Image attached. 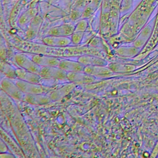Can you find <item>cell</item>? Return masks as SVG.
Returning <instances> with one entry per match:
<instances>
[{
	"label": "cell",
	"instance_id": "cell-1",
	"mask_svg": "<svg viewBox=\"0 0 158 158\" xmlns=\"http://www.w3.org/2000/svg\"><path fill=\"white\" fill-rule=\"evenodd\" d=\"M2 89L10 97L21 101H25L26 94L24 93L10 78L4 79L1 81Z\"/></svg>",
	"mask_w": 158,
	"mask_h": 158
},
{
	"label": "cell",
	"instance_id": "cell-2",
	"mask_svg": "<svg viewBox=\"0 0 158 158\" xmlns=\"http://www.w3.org/2000/svg\"><path fill=\"white\" fill-rule=\"evenodd\" d=\"M15 59L16 62L20 68L35 73H40L41 67L36 64L31 58H30L26 54H16L15 56Z\"/></svg>",
	"mask_w": 158,
	"mask_h": 158
},
{
	"label": "cell",
	"instance_id": "cell-3",
	"mask_svg": "<svg viewBox=\"0 0 158 158\" xmlns=\"http://www.w3.org/2000/svg\"><path fill=\"white\" fill-rule=\"evenodd\" d=\"M39 75L44 78H52L57 80L67 79V72L59 67H43Z\"/></svg>",
	"mask_w": 158,
	"mask_h": 158
},
{
	"label": "cell",
	"instance_id": "cell-4",
	"mask_svg": "<svg viewBox=\"0 0 158 158\" xmlns=\"http://www.w3.org/2000/svg\"><path fill=\"white\" fill-rule=\"evenodd\" d=\"M15 83L17 86L26 94H42L44 92L43 88L38 83L27 82L20 79L15 80Z\"/></svg>",
	"mask_w": 158,
	"mask_h": 158
},
{
	"label": "cell",
	"instance_id": "cell-5",
	"mask_svg": "<svg viewBox=\"0 0 158 158\" xmlns=\"http://www.w3.org/2000/svg\"><path fill=\"white\" fill-rule=\"evenodd\" d=\"M67 80L77 83H91L96 80L95 76L91 75L84 72H68Z\"/></svg>",
	"mask_w": 158,
	"mask_h": 158
},
{
	"label": "cell",
	"instance_id": "cell-6",
	"mask_svg": "<svg viewBox=\"0 0 158 158\" xmlns=\"http://www.w3.org/2000/svg\"><path fill=\"white\" fill-rule=\"evenodd\" d=\"M38 65L43 67H58L60 60L57 58L43 54H34L31 57Z\"/></svg>",
	"mask_w": 158,
	"mask_h": 158
},
{
	"label": "cell",
	"instance_id": "cell-7",
	"mask_svg": "<svg viewBox=\"0 0 158 158\" xmlns=\"http://www.w3.org/2000/svg\"><path fill=\"white\" fill-rule=\"evenodd\" d=\"M58 67L66 72H83L85 65L81 62L70 60H62L60 61Z\"/></svg>",
	"mask_w": 158,
	"mask_h": 158
},
{
	"label": "cell",
	"instance_id": "cell-8",
	"mask_svg": "<svg viewBox=\"0 0 158 158\" xmlns=\"http://www.w3.org/2000/svg\"><path fill=\"white\" fill-rule=\"evenodd\" d=\"M15 73L17 76V78L33 83H39L41 76L38 74L22 68L15 69Z\"/></svg>",
	"mask_w": 158,
	"mask_h": 158
},
{
	"label": "cell",
	"instance_id": "cell-9",
	"mask_svg": "<svg viewBox=\"0 0 158 158\" xmlns=\"http://www.w3.org/2000/svg\"><path fill=\"white\" fill-rule=\"evenodd\" d=\"M44 43L50 46L62 47L69 45L72 41V39L68 36H51L45 37L43 39Z\"/></svg>",
	"mask_w": 158,
	"mask_h": 158
},
{
	"label": "cell",
	"instance_id": "cell-10",
	"mask_svg": "<svg viewBox=\"0 0 158 158\" xmlns=\"http://www.w3.org/2000/svg\"><path fill=\"white\" fill-rule=\"evenodd\" d=\"M75 27L72 25H64L52 28L48 34L51 36H68L75 32Z\"/></svg>",
	"mask_w": 158,
	"mask_h": 158
},
{
	"label": "cell",
	"instance_id": "cell-11",
	"mask_svg": "<svg viewBox=\"0 0 158 158\" xmlns=\"http://www.w3.org/2000/svg\"><path fill=\"white\" fill-rule=\"evenodd\" d=\"M83 72L93 76L108 75L112 72L109 67L102 65H86Z\"/></svg>",
	"mask_w": 158,
	"mask_h": 158
},
{
	"label": "cell",
	"instance_id": "cell-12",
	"mask_svg": "<svg viewBox=\"0 0 158 158\" xmlns=\"http://www.w3.org/2000/svg\"><path fill=\"white\" fill-rule=\"evenodd\" d=\"M78 62L86 65H102L105 66L107 62L101 58L89 55H84L78 58Z\"/></svg>",
	"mask_w": 158,
	"mask_h": 158
},
{
	"label": "cell",
	"instance_id": "cell-13",
	"mask_svg": "<svg viewBox=\"0 0 158 158\" xmlns=\"http://www.w3.org/2000/svg\"><path fill=\"white\" fill-rule=\"evenodd\" d=\"M50 98L42 94H27L25 97V101L31 104L39 105L44 104L50 101Z\"/></svg>",
	"mask_w": 158,
	"mask_h": 158
},
{
	"label": "cell",
	"instance_id": "cell-14",
	"mask_svg": "<svg viewBox=\"0 0 158 158\" xmlns=\"http://www.w3.org/2000/svg\"><path fill=\"white\" fill-rule=\"evenodd\" d=\"M73 85L72 84L66 85L62 88H60L59 89H57L52 92L50 96V98L53 100L60 99L63 97H64L65 95H67L68 93H69L73 89Z\"/></svg>",
	"mask_w": 158,
	"mask_h": 158
},
{
	"label": "cell",
	"instance_id": "cell-15",
	"mask_svg": "<svg viewBox=\"0 0 158 158\" xmlns=\"http://www.w3.org/2000/svg\"><path fill=\"white\" fill-rule=\"evenodd\" d=\"M1 70L10 78L15 79L17 78L15 69H13L10 65L4 63V64H1Z\"/></svg>",
	"mask_w": 158,
	"mask_h": 158
},
{
	"label": "cell",
	"instance_id": "cell-16",
	"mask_svg": "<svg viewBox=\"0 0 158 158\" xmlns=\"http://www.w3.org/2000/svg\"><path fill=\"white\" fill-rule=\"evenodd\" d=\"M108 67L112 71V72H123L127 71L128 70L129 67L127 65L120 64H110L108 65Z\"/></svg>",
	"mask_w": 158,
	"mask_h": 158
},
{
	"label": "cell",
	"instance_id": "cell-17",
	"mask_svg": "<svg viewBox=\"0 0 158 158\" xmlns=\"http://www.w3.org/2000/svg\"><path fill=\"white\" fill-rule=\"evenodd\" d=\"M84 34L83 31H75L72 35V41L75 44H78L80 43L81 40L82 39L83 35Z\"/></svg>",
	"mask_w": 158,
	"mask_h": 158
},
{
	"label": "cell",
	"instance_id": "cell-18",
	"mask_svg": "<svg viewBox=\"0 0 158 158\" xmlns=\"http://www.w3.org/2000/svg\"><path fill=\"white\" fill-rule=\"evenodd\" d=\"M87 26V23L86 20H81L80 21L77 25V27H75V31H83L84 30H85Z\"/></svg>",
	"mask_w": 158,
	"mask_h": 158
},
{
	"label": "cell",
	"instance_id": "cell-19",
	"mask_svg": "<svg viewBox=\"0 0 158 158\" xmlns=\"http://www.w3.org/2000/svg\"><path fill=\"white\" fill-rule=\"evenodd\" d=\"M1 156L2 157H14V156H12V155H10V154H7V153H5L4 156H3V155H1Z\"/></svg>",
	"mask_w": 158,
	"mask_h": 158
}]
</instances>
